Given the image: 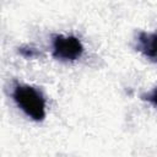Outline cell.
<instances>
[{
	"mask_svg": "<svg viewBox=\"0 0 157 157\" xmlns=\"http://www.w3.org/2000/svg\"><path fill=\"white\" fill-rule=\"evenodd\" d=\"M83 45L75 36L56 34L53 37V56L63 61H74L82 56Z\"/></svg>",
	"mask_w": 157,
	"mask_h": 157,
	"instance_id": "cell-2",
	"label": "cell"
},
{
	"mask_svg": "<svg viewBox=\"0 0 157 157\" xmlns=\"http://www.w3.org/2000/svg\"><path fill=\"white\" fill-rule=\"evenodd\" d=\"M12 98L17 107L31 119L42 121L45 118V98L39 90L29 85H16Z\"/></svg>",
	"mask_w": 157,
	"mask_h": 157,
	"instance_id": "cell-1",
	"label": "cell"
},
{
	"mask_svg": "<svg viewBox=\"0 0 157 157\" xmlns=\"http://www.w3.org/2000/svg\"><path fill=\"white\" fill-rule=\"evenodd\" d=\"M18 52L25 56V58H34L38 53L36 52V49H33V48H25V47H21V48H18Z\"/></svg>",
	"mask_w": 157,
	"mask_h": 157,
	"instance_id": "cell-5",
	"label": "cell"
},
{
	"mask_svg": "<svg viewBox=\"0 0 157 157\" xmlns=\"http://www.w3.org/2000/svg\"><path fill=\"white\" fill-rule=\"evenodd\" d=\"M136 50L148 60L157 63V32H141L136 38Z\"/></svg>",
	"mask_w": 157,
	"mask_h": 157,
	"instance_id": "cell-3",
	"label": "cell"
},
{
	"mask_svg": "<svg viewBox=\"0 0 157 157\" xmlns=\"http://www.w3.org/2000/svg\"><path fill=\"white\" fill-rule=\"evenodd\" d=\"M141 98H142L144 101H147L148 103L153 104V105L157 108V87H155L152 91H150V92H147V93H144V94L141 96Z\"/></svg>",
	"mask_w": 157,
	"mask_h": 157,
	"instance_id": "cell-4",
	"label": "cell"
}]
</instances>
